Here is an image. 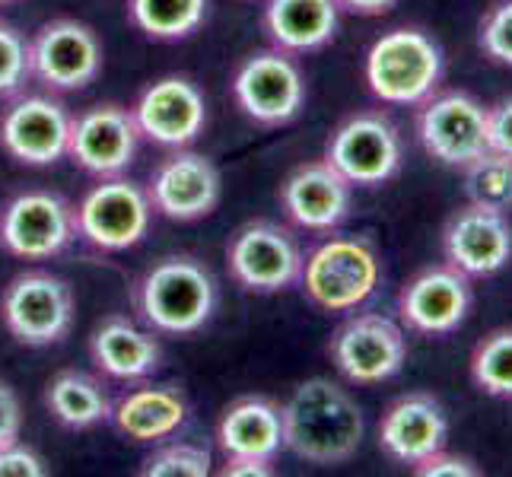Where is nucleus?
Listing matches in <instances>:
<instances>
[{
	"label": "nucleus",
	"mask_w": 512,
	"mask_h": 477,
	"mask_svg": "<svg viewBox=\"0 0 512 477\" xmlns=\"http://www.w3.org/2000/svg\"><path fill=\"white\" fill-rule=\"evenodd\" d=\"M284 449L312 465H341L360 452L366 420L347 388L325 376L306 379L280 408Z\"/></svg>",
	"instance_id": "f257e3e1"
},
{
	"label": "nucleus",
	"mask_w": 512,
	"mask_h": 477,
	"mask_svg": "<svg viewBox=\"0 0 512 477\" xmlns=\"http://www.w3.org/2000/svg\"><path fill=\"white\" fill-rule=\"evenodd\" d=\"M217 299L214 271L194 255H163L134 280L131 290L140 325L172 338L201 331L214 318Z\"/></svg>",
	"instance_id": "f03ea898"
},
{
	"label": "nucleus",
	"mask_w": 512,
	"mask_h": 477,
	"mask_svg": "<svg viewBox=\"0 0 512 477\" xmlns=\"http://www.w3.org/2000/svg\"><path fill=\"white\" fill-rule=\"evenodd\" d=\"M443 48L427 32L401 26L388 29L369 45L363 74L369 93L385 105L427 102L443 80Z\"/></svg>",
	"instance_id": "7ed1b4c3"
},
{
	"label": "nucleus",
	"mask_w": 512,
	"mask_h": 477,
	"mask_svg": "<svg viewBox=\"0 0 512 477\" xmlns=\"http://www.w3.org/2000/svg\"><path fill=\"white\" fill-rule=\"evenodd\" d=\"M312 306L322 312H353L373 299L382 284L376 245L363 236H334L306 255L299 277Z\"/></svg>",
	"instance_id": "20e7f679"
},
{
	"label": "nucleus",
	"mask_w": 512,
	"mask_h": 477,
	"mask_svg": "<svg viewBox=\"0 0 512 477\" xmlns=\"http://www.w3.org/2000/svg\"><path fill=\"white\" fill-rule=\"evenodd\" d=\"M303 245L277 220L242 223L226 242L229 277L249 293H284L303 277Z\"/></svg>",
	"instance_id": "39448f33"
},
{
	"label": "nucleus",
	"mask_w": 512,
	"mask_h": 477,
	"mask_svg": "<svg viewBox=\"0 0 512 477\" xmlns=\"http://www.w3.org/2000/svg\"><path fill=\"white\" fill-rule=\"evenodd\" d=\"M74 290L64 277L51 271L16 274L0 293L4 328L26 347L61 344L74 328Z\"/></svg>",
	"instance_id": "423d86ee"
},
{
	"label": "nucleus",
	"mask_w": 512,
	"mask_h": 477,
	"mask_svg": "<svg viewBox=\"0 0 512 477\" xmlns=\"http://www.w3.org/2000/svg\"><path fill=\"white\" fill-rule=\"evenodd\" d=\"M77 236L96 252H128L144 242L153 223V204L144 185L125 175L99 179L74 207Z\"/></svg>",
	"instance_id": "0eeeda50"
},
{
	"label": "nucleus",
	"mask_w": 512,
	"mask_h": 477,
	"mask_svg": "<svg viewBox=\"0 0 512 477\" xmlns=\"http://www.w3.org/2000/svg\"><path fill=\"white\" fill-rule=\"evenodd\" d=\"M77 239V214L64 194L29 188L0 210V245L20 261H51Z\"/></svg>",
	"instance_id": "6e6552de"
},
{
	"label": "nucleus",
	"mask_w": 512,
	"mask_h": 477,
	"mask_svg": "<svg viewBox=\"0 0 512 477\" xmlns=\"http://www.w3.org/2000/svg\"><path fill=\"white\" fill-rule=\"evenodd\" d=\"M105 51L93 26L80 20H48L29 39V74L48 93L86 90L102 74Z\"/></svg>",
	"instance_id": "1a4fd4ad"
},
{
	"label": "nucleus",
	"mask_w": 512,
	"mask_h": 477,
	"mask_svg": "<svg viewBox=\"0 0 512 477\" xmlns=\"http://www.w3.org/2000/svg\"><path fill=\"white\" fill-rule=\"evenodd\" d=\"M233 99L242 115L261 128L290 125L306 105V77L296 64V55L280 48L249 55L233 74Z\"/></svg>",
	"instance_id": "9d476101"
},
{
	"label": "nucleus",
	"mask_w": 512,
	"mask_h": 477,
	"mask_svg": "<svg viewBox=\"0 0 512 477\" xmlns=\"http://www.w3.org/2000/svg\"><path fill=\"white\" fill-rule=\"evenodd\" d=\"M325 159L353 188H376L401 172L404 144L392 118L382 112H357L331 131Z\"/></svg>",
	"instance_id": "9b49d317"
},
{
	"label": "nucleus",
	"mask_w": 512,
	"mask_h": 477,
	"mask_svg": "<svg viewBox=\"0 0 512 477\" xmlns=\"http://www.w3.org/2000/svg\"><path fill=\"white\" fill-rule=\"evenodd\" d=\"M328 357L338 373L353 385H379L401 373L408 360L404 328L388 315H353L331 334Z\"/></svg>",
	"instance_id": "f8f14e48"
},
{
	"label": "nucleus",
	"mask_w": 512,
	"mask_h": 477,
	"mask_svg": "<svg viewBox=\"0 0 512 477\" xmlns=\"http://www.w3.org/2000/svg\"><path fill=\"white\" fill-rule=\"evenodd\" d=\"M417 137L420 147L436 163L465 169L471 159L487 153V105L471 93H433L420 102L417 112Z\"/></svg>",
	"instance_id": "ddd939ff"
},
{
	"label": "nucleus",
	"mask_w": 512,
	"mask_h": 477,
	"mask_svg": "<svg viewBox=\"0 0 512 477\" xmlns=\"http://www.w3.org/2000/svg\"><path fill=\"white\" fill-rule=\"evenodd\" d=\"M67 105L45 93H16L0 112V147L23 166H55L70 144Z\"/></svg>",
	"instance_id": "4468645a"
},
{
	"label": "nucleus",
	"mask_w": 512,
	"mask_h": 477,
	"mask_svg": "<svg viewBox=\"0 0 512 477\" xmlns=\"http://www.w3.org/2000/svg\"><path fill=\"white\" fill-rule=\"evenodd\" d=\"M140 140L144 137H140V128L128 105L99 102L70 118L67 156L83 172L96 175V179H109V175L128 172L140 150Z\"/></svg>",
	"instance_id": "2eb2a0df"
},
{
	"label": "nucleus",
	"mask_w": 512,
	"mask_h": 477,
	"mask_svg": "<svg viewBox=\"0 0 512 477\" xmlns=\"http://www.w3.org/2000/svg\"><path fill=\"white\" fill-rule=\"evenodd\" d=\"M144 188L150 194L153 214L175 223H191L217 210L223 175L210 156L179 147L160 159V166L150 172V182Z\"/></svg>",
	"instance_id": "dca6fc26"
},
{
	"label": "nucleus",
	"mask_w": 512,
	"mask_h": 477,
	"mask_svg": "<svg viewBox=\"0 0 512 477\" xmlns=\"http://www.w3.org/2000/svg\"><path fill=\"white\" fill-rule=\"evenodd\" d=\"M131 112L140 137L169 150L191 147L207 128V99L201 86L179 74L160 77L144 86Z\"/></svg>",
	"instance_id": "f3484780"
},
{
	"label": "nucleus",
	"mask_w": 512,
	"mask_h": 477,
	"mask_svg": "<svg viewBox=\"0 0 512 477\" xmlns=\"http://www.w3.org/2000/svg\"><path fill=\"white\" fill-rule=\"evenodd\" d=\"M471 303V277L455 271L452 264H433L404 284L398 296V315L408 331L439 338V334H452L465 325Z\"/></svg>",
	"instance_id": "a211bd4d"
},
{
	"label": "nucleus",
	"mask_w": 512,
	"mask_h": 477,
	"mask_svg": "<svg viewBox=\"0 0 512 477\" xmlns=\"http://www.w3.org/2000/svg\"><path fill=\"white\" fill-rule=\"evenodd\" d=\"M446 264L465 277H493L512 261V223L500 210L468 204L443 229Z\"/></svg>",
	"instance_id": "6ab92c4d"
},
{
	"label": "nucleus",
	"mask_w": 512,
	"mask_h": 477,
	"mask_svg": "<svg viewBox=\"0 0 512 477\" xmlns=\"http://www.w3.org/2000/svg\"><path fill=\"white\" fill-rule=\"evenodd\" d=\"M280 207L299 229L331 233L338 229L353 207V185L334 169L328 159L296 166L280 185Z\"/></svg>",
	"instance_id": "aec40b11"
},
{
	"label": "nucleus",
	"mask_w": 512,
	"mask_h": 477,
	"mask_svg": "<svg viewBox=\"0 0 512 477\" xmlns=\"http://www.w3.org/2000/svg\"><path fill=\"white\" fill-rule=\"evenodd\" d=\"M449 420L439 398L430 392H408L388 404L379 420V449L398 465H417L427 455L446 449Z\"/></svg>",
	"instance_id": "412c9836"
},
{
	"label": "nucleus",
	"mask_w": 512,
	"mask_h": 477,
	"mask_svg": "<svg viewBox=\"0 0 512 477\" xmlns=\"http://www.w3.org/2000/svg\"><path fill=\"white\" fill-rule=\"evenodd\" d=\"M90 357L99 373L118 382H140L163 363V347L156 331L137 325L128 315H105L90 334Z\"/></svg>",
	"instance_id": "4be33fe9"
},
{
	"label": "nucleus",
	"mask_w": 512,
	"mask_h": 477,
	"mask_svg": "<svg viewBox=\"0 0 512 477\" xmlns=\"http://www.w3.org/2000/svg\"><path fill=\"white\" fill-rule=\"evenodd\" d=\"M188 401L175 385H144L112 401L109 423L140 446H160L185 427Z\"/></svg>",
	"instance_id": "5701e85b"
},
{
	"label": "nucleus",
	"mask_w": 512,
	"mask_h": 477,
	"mask_svg": "<svg viewBox=\"0 0 512 477\" xmlns=\"http://www.w3.org/2000/svg\"><path fill=\"white\" fill-rule=\"evenodd\" d=\"M217 449L223 452V458H261V462H274L277 452L284 449L280 404L264 395L236 398L220 414Z\"/></svg>",
	"instance_id": "b1692460"
},
{
	"label": "nucleus",
	"mask_w": 512,
	"mask_h": 477,
	"mask_svg": "<svg viewBox=\"0 0 512 477\" xmlns=\"http://www.w3.org/2000/svg\"><path fill=\"white\" fill-rule=\"evenodd\" d=\"M338 0H268L264 32L274 48L287 55H309L325 48L338 35Z\"/></svg>",
	"instance_id": "393cba45"
},
{
	"label": "nucleus",
	"mask_w": 512,
	"mask_h": 477,
	"mask_svg": "<svg viewBox=\"0 0 512 477\" xmlns=\"http://www.w3.org/2000/svg\"><path fill=\"white\" fill-rule=\"evenodd\" d=\"M45 408L67 430H93L99 423H109L112 398L96 376L61 369L45 385Z\"/></svg>",
	"instance_id": "a878e982"
},
{
	"label": "nucleus",
	"mask_w": 512,
	"mask_h": 477,
	"mask_svg": "<svg viewBox=\"0 0 512 477\" xmlns=\"http://www.w3.org/2000/svg\"><path fill=\"white\" fill-rule=\"evenodd\" d=\"M131 23L156 42H182L207 20V0H128Z\"/></svg>",
	"instance_id": "bb28decb"
},
{
	"label": "nucleus",
	"mask_w": 512,
	"mask_h": 477,
	"mask_svg": "<svg viewBox=\"0 0 512 477\" xmlns=\"http://www.w3.org/2000/svg\"><path fill=\"white\" fill-rule=\"evenodd\" d=\"M465 194L471 204L509 214L512 210V159L493 150L471 159L465 166Z\"/></svg>",
	"instance_id": "cd10ccee"
},
{
	"label": "nucleus",
	"mask_w": 512,
	"mask_h": 477,
	"mask_svg": "<svg viewBox=\"0 0 512 477\" xmlns=\"http://www.w3.org/2000/svg\"><path fill=\"white\" fill-rule=\"evenodd\" d=\"M471 379L490 398H512V328H497L474 347Z\"/></svg>",
	"instance_id": "c85d7f7f"
},
{
	"label": "nucleus",
	"mask_w": 512,
	"mask_h": 477,
	"mask_svg": "<svg viewBox=\"0 0 512 477\" xmlns=\"http://www.w3.org/2000/svg\"><path fill=\"white\" fill-rule=\"evenodd\" d=\"M214 471V455L194 443H169L144 458V477H207Z\"/></svg>",
	"instance_id": "c756f323"
},
{
	"label": "nucleus",
	"mask_w": 512,
	"mask_h": 477,
	"mask_svg": "<svg viewBox=\"0 0 512 477\" xmlns=\"http://www.w3.org/2000/svg\"><path fill=\"white\" fill-rule=\"evenodd\" d=\"M29 74V42L13 23L0 20V99L23 93Z\"/></svg>",
	"instance_id": "7c9ffc66"
},
{
	"label": "nucleus",
	"mask_w": 512,
	"mask_h": 477,
	"mask_svg": "<svg viewBox=\"0 0 512 477\" xmlns=\"http://www.w3.org/2000/svg\"><path fill=\"white\" fill-rule=\"evenodd\" d=\"M478 45L490 61L512 67V0H500V4L484 16Z\"/></svg>",
	"instance_id": "2f4dec72"
},
{
	"label": "nucleus",
	"mask_w": 512,
	"mask_h": 477,
	"mask_svg": "<svg viewBox=\"0 0 512 477\" xmlns=\"http://www.w3.org/2000/svg\"><path fill=\"white\" fill-rule=\"evenodd\" d=\"M487 147L512 159V96L487 105Z\"/></svg>",
	"instance_id": "473e14b6"
},
{
	"label": "nucleus",
	"mask_w": 512,
	"mask_h": 477,
	"mask_svg": "<svg viewBox=\"0 0 512 477\" xmlns=\"http://www.w3.org/2000/svg\"><path fill=\"white\" fill-rule=\"evenodd\" d=\"M45 474H48V468L35 449H29L23 443L0 449V477H45Z\"/></svg>",
	"instance_id": "72a5a7b5"
},
{
	"label": "nucleus",
	"mask_w": 512,
	"mask_h": 477,
	"mask_svg": "<svg viewBox=\"0 0 512 477\" xmlns=\"http://www.w3.org/2000/svg\"><path fill=\"white\" fill-rule=\"evenodd\" d=\"M414 474H420V477H478L481 471L474 468L471 458L439 449V452L423 458V462H417L414 465Z\"/></svg>",
	"instance_id": "f704fd0d"
},
{
	"label": "nucleus",
	"mask_w": 512,
	"mask_h": 477,
	"mask_svg": "<svg viewBox=\"0 0 512 477\" xmlns=\"http://www.w3.org/2000/svg\"><path fill=\"white\" fill-rule=\"evenodd\" d=\"M23 433V404L16 388L0 379V449L20 443Z\"/></svg>",
	"instance_id": "c9c22d12"
},
{
	"label": "nucleus",
	"mask_w": 512,
	"mask_h": 477,
	"mask_svg": "<svg viewBox=\"0 0 512 477\" xmlns=\"http://www.w3.org/2000/svg\"><path fill=\"white\" fill-rule=\"evenodd\" d=\"M223 477H271L274 468L271 462H261V458H223Z\"/></svg>",
	"instance_id": "e433bc0d"
},
{
	"label": "nucleus",
	"mask_w": 512,
	"mask_h": 477,
	"mask_svg": "<svg viewBox=\"0 0 512 477\" xmlns=\"http://www.w3.org/2000/svg\"><path fill=\"white\" fill-rule=\"evenodd\" d=\"M401 0H338V7L357 16H382L388 10H395Z\"/></svg>",
	"instance_id": "4c0bfd02"
},
{
	"label": "nucleus",
	"mask_w": 512,
	"mask_h": 477,
	"mask_svg": "<svg viewBox=\"0 0 512 477\" xmlns=\"http://www.w3.org/2000/svg\"><path fill=\"white\" fill-rule=\"evenodd\" d=\"M0 4H13V0H0Z\"/></svg>",
	"instance_id": "58836bf2"
}]
</instances>
